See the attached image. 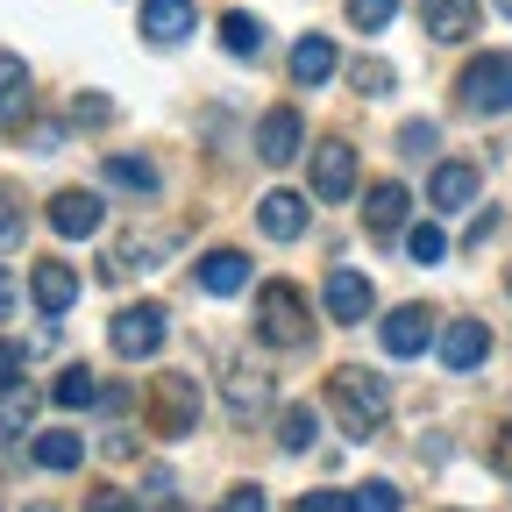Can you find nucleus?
Here are the masks:
<instances>
[{
    "label": "nucleus",
    "mask_w": 512,
    "mask_h": 512,
    "mask_svg": "<svg viewBox=\"0 0 512 512\" xmlns=\"http://www.w3.org/2000/svg\"><path fill=\"white\" fill-rule=\"evenodd\" d=\"M328 406H335V420H342L349 441H370V434L384 427V377L342 363V370L328 377Z\"/></svg>",
    "instance_id": "f257e3e1"
},
{
    "label": "nucleus",
    "mask_w": 512,
    "mask_h": 512,
    "mask_svg": "<svg viewBox=\"0 0 512 512\" xmlns=\"http://www.w3.org/2000/svg\"><path fill=\"white\" fill-rule=\"evenodd\" d=\"M256 335H264L271 349H306V342H313V313H306L299 285L271 278L264 292H256Z\"/></svg>",
    "instance_id": "f03ea898"
},
{
    "label": "nucleus",
    "mask_w": 512,
    "mask_h": 512,
    "mask_svg": "<svg viewBox=\"0 0 512 512\" xmlns=\"http://www.w3.org/2000/svg\"><path fill=\"white\" fill-rule=\"evenodd\" d=\"M463 107L470 114H512V50H484L463 64V79H456Z\"/></svg>",
    "instance_id": "7ed1b4c3"
},
{
    "label": "nucleus",
    "mask_w": 512,
    "mask_h": 512,
    "mask_svg": "<svg viewBox=\"0 0 512 512\" xmlns=\"http://www.w3.org/2000/svg\"><path fill=\"white\" fill-rule=\"evenodd\" d=\"M200 377H185V370H164L157 384H150V420H157V434H192V427H200Z\"/></svg>",
    "instance_id": "20e7f679"
},
{
    "label": "nucleus",
    "mask_w": 512,
    "mask_h": 512,
    "mask_svg": "<svg viewBox=\"0 0 512 512\" xmlns=\"http://www.w3.org/2000/svg\"><path fill=\"white\" fill-rule=\"evenodd\" d=\"M164 335H171V313H164V306H121V313H114V328H107V342H114V356H121V363L157 356V349H164Z\"/></svg>",
    "instance_id": "39448f33"
},
{
    "label": "nucleus",
    "mask_w": 512,
    "mask_h": 512,
    "mask_svg": "<svg viewBox=\"0 0 512 512\" xmlns=\"http://www.w3.org/2000/svg\"><path fill=\"white\" fill-rule=\"evenodd\" d=\"M221 399H228L235 420H264V413H271V377H264V363L228 356V370H221Z\"/></svg>",
    "instance_id": "423d86ee"
},
{
    "label": "nucleus",
    "mask_w": 512,
    "mask_h": 512,
    "mask_svg": "<svg viewBox=\"0 0 512 512\" xmlns=\"http://www.w3.org/2000/svg\"><path fill=\"white\" fill-rule=\"evenodd\" d=\"M320 299H328V320H335V328H356V320H370V306H377L370 278H363V271H349V264H335V271H328V292H320Z\"/></svg>",
    "instance_id": "0eeeda50"
},
{
    "label": "nucleus",
    "mask_w": 512,
    "mask_h": 512,
    "mask_svg": "<svg viewBox=\"0 0 512 512\" xmlns=\"http://www.w3.org/2000/svg\"><path fill=\"white\" fill-rule=\"evenodd\" d=\"M427 342H434V313H427V306H399V313H384V356L413 363Z\"/></svg>",
    "instance_id": "6e6552de"
},
{
    "label": "nucleus",
    "mask_w": 512,
    "mask_h": 512,
    "mask_svg": "<svg viewBox=\"0 0 512 512\" xmlns=\"http://www.w3.org/2000/svg\"><path fill=\"white\" fill-rule=\"evenodd\" d=\"M299 143H306V121L292 107H271L264 121H256V157H264V164H292Z\"/></svg>",
    "instance_id": "1a4fd4ad"
},
{
    "label": "nucleus",
    "mask_w": 512,
    "mask_h": 512,
    "mask_svg": "<svg viewBox=\"0 0 512 512\" xmlns=\"http://www.w3.org/2000/svg\"><path fill=\"white\" fill-rule=\"evenodd\" d=\"M313 192H320L328 207L356 192V150H349V143H320V150H313Z\"/></svg>",
    "instance_id": "9d476101"
},
{
    "label": "nucleus",
    "mask_w": 512,
    "mask_h": 512,
    "mask_svg": "<svg viewBox=\"0 0 512 512\" xmlns=\"http://www.w3.org/2000/svg\"><path fill=\"white\" fill-rule=\"evenodd\" d=\"M50 228L64 235V242H86V235H100V192H57L50 200Z\"/></svg>",
    "instance_id": "9b49d317"
},
{
    "label": "nucleus",
    "mask_w": 512,
    "mask_h": 512,
    "mask_svg": "<svg viewBox=\"0 0 512 512\" xmlns=\"http://www.w3.org/2000/svg\"><path fill=\"white\" fill-rule=\"evenodd\" d=\"M420 22L434 43H470L477 36V0H420Z\"/></svg>",
    "instance_id": "f8f14e48"
},
{
    "label": "nucleus",
    "mask_w": 512,
    "mask_h": 512,
    "mask_svg": "<svg viewBox=\"0 0 512 512\" xmlns=\"http://www.w3.org/2000/svg\"><path fill=\"white\" fill-rule=\"evenodd\" d=\"M491 356V328H484V320H448V328H441V363L448 370H477Z\"/></svg>",
    "instance_id": "ddd939ff"
},
{
    "label": "nucleus",
    "mask_w": 512,
    "mask_h": 512,
    "mask_svg": "<svg viewBox=\"0 0 512 512\" xmlns=\"http://www.w3.org/2000/svg\"><path fill=\"white\" fill-rule=\"evenodd\" d=\"M256 228L271 242H299L306 235V200L299 192H264V200H256Z\"/></svg>",
    "instance_id": "4468645a"
},
{
    "label": "nucleus",
    "mask_w": 512,
    "mask_h": 512,
    "mask_svg": "<svg viewBox=\"0 0 512 512\" xmlns=\"http://www.w3.org/2000/svg\"><path fill=\"white\" fill-rule=\"evenodd\" d=\"M192 0H143V36L150 43H164V50H178L185 36H192Z\"/></svg>",
    "instance_id": "2eb2a0df"
},
{
    "label": "nucleus",
    "mask_w": 512,
    "mask_h": 512,
    "mask_svg": "<svg viewBox=\"0 0 512 512\" xmlns=\"http://www.w3.org/2000/svg\"><path fill=\"white\" fill-rule=\"evenodd\" d=\"M406 207H413V192H406V185H370V200H363V228H370L377 242H392V235L406 228Z\"/></svg>",
    "instance_id": "dca6fc26"
},
{
    "label": "nucleus",
    "mask_w": 512,
    "mask_h": 512,
    "mask_svg": "<svg viewBox=\"0 0 512 512\" xmlns=\"http://www.w3.org/2000/svg\"><path fill=\"white\" fill-rule=\"evenodd\" d=\"M335 72H342V50H335L328 36H299V43H292V79H299V86H328Z\"/></svg>",
    "instance_id": "f3484780"
},
{
    "label": "nucleus",
    "mask_w": 512,
    "mask_h": 512,
    "mask_svg": "<svg viewBox=\"0 0 512 512\" xmlns=\"http://www.w3.org/2000/svg\"><path fill=\"white\" fill-rule=\"evenodd\" d=\"M22 121H29V64L0 50V128H22Z\"/></svg>",
    "instance_id": "a211bd4d"
},
{
    "label": "nucleus",
    "mask_w": 512,
    "mask_h": 512,
    "mask_svg": "<svg viewBox=\"0 0 512 512\" xmlns=\"http://www.w3.org/2000/svg\"><path fill=\"white\" fill-rule=\"evenodd\" d=\"M427 200H434L441 214L470 207V200H477V164H434V178H427Z\"/></svg>",
    "instance_id": "6ab92c4d"
},
{
    "label": "nucleus",
    "mask_w": 512,
    "mask_h": 512,
    "mask_svg": "<svg viewBox=\"0 0 512 512\" xmlns=\"http://www.w3.org/2000/svg\"><path fill=\"white\" fill-rule=\"evenodd\" d=\"M242 285H249V256H242V249H214V256H200V292L235 299Z\"/></svg>",
    "instance_id": "aec40b11"
},
{
    "label": "nucleus",
    "mask_w": 512,
    "mask_h": 512,
    "mask_svg": "<svg viewBox=\"0 0 512 512\" xmlns=\"http://www.w3.org/2000/svg\"><path fill=\"white\" fill-rule=\"evenodd\" d=\"M29 292H36V306L57 320V313H72V299H79V271H72V264H36Z\"/></svg>",
    "instance_id": "412c9836"
},
{
    "label": "nucleus",
    "mask_w": 512,
    "mask_h": 512,
    "mask_svg": "<svg viewBox=\"0 0 512 512\" xmlns=\"http://www.w3.org/2000/svg\"><path fill=\"white\" fill-rule=\"evenodd\" d=\"M36 463L64 477V470H79V463H86V441H79L72 427H50V434H36Z\"/></svg>",
    "instance_id": "4be33fe9"
},
{
    "label": "nucleus",
    "mask_w": 512,
    "mask_h": 512,
    "mask_svg": "<svg viewBox=\"0 0 512 512\" xmlns=\"http://www.w3.org/2000/svg\"><path fill=\"white\" fill-rule=\"evenodd\" d=\"M221 50L228 57H256V50H264V22H256V15H221Z\"/></svg>",
    "instance_id": "5701e85b"
},
{
    "label": "nucleus",
    "mask_w": 512,
    "mask_h": 512,
    "mask_svg": "<svg viewBox=\"0 0 512 512\" xmlns=\"http://www.w3.org/2000/svg\"><path fill=\"white\" fill-rule=\"evenodd\" d=\"M50 399H57L64 413H79V406H100V384H93V370H79V363H72V370L50 384Z\"/></svg>",
    "instance_id": "b1692460"
},
{
    "label": "nucleus",
    "mask_w": 512,
    "mask_h": 512,
    "mask_svg": "<svg viewBox=\"0 0 512 512\" xmlns=\"http://www.w3.org/2000/svg\"><path fill=\"white\" fill-rule=\"evenodd\" d=\"M313 434H320L313 406H285V420H278V441H285V456H306V448H313Z\"/></svg>",
    "instance_id": "393cba45"
},
{
    "label": "nucleus",
    "mask_w": 512,
    "mask_h": 512,
    "mask_svg": "<svg viewBox=\"0 0 512 512\" xmlns=\"http://www.w3.org/2000/svg\"><path fill=\"white\" fill-rule=\"evenodd\" d=\"M107 185H128V192H157V164H143V157H107Z\"/></svg>",
    "instance_id": "a878e982"
},
{
    "label": "nucleus",
    "mask_w": 512,
    "mask_h": 512,
    "mask_svg": "<svg viewBox=\"0 0 512 512\" xmlns=\"http://www.w3.org/2000/svg\"><path fill=\"white\" fill-rule=\"evenodd\" d=\"M406 249H413V264H441V256H448V228L420 221V228H406Z\"/></svg>",
    "instance_id": "bb28decb"
},
{
    "label": "nucleus",
    "mask_w": 512,
    "mask_h": 512,
    "mask_svg": "<svg viewBox=\"0 0 512 512\" xmlns=\"http://www.w3.org/2000/svg\"><path fill=\"white\" fill-rule=\"evenodd\" d=\"M29 420H36V392H29V384H8V392H0V427L22 434Z\"/></svg>",
    "instance_id": "cd10ccee"
},
{
    "label": "nucleus",
    "mask_w": 512,
    "mask_h": 512,
    "mask_svg": "<svg viewBox=\"0 0 512 512\" xmlns=\"http://www.w3.org/2000/svg\"><path fill=\"white\" fill-rule=\"evenodd\" d=\"M392 15H399V0H349V22H356L363 36H384V29H392Z\"/></svg>",
    "instance_id": "c85d7f7f"
},
{
    "label": "nucleus",
    "mask_w": 512,
    "mask_h": 512,
    "mask_svg": "<svg viewBox=\"0 0 512 512\" xmlns=\"http://www.w3.org/2000/svg\"><path fill=\"white\" fill-rule=\"evenodd\" d=\"M292 512H356V491H306Z\"/></svg>",
    "instance_id": "c756f323"
},
{
    "label": "nucleus",
    "mask_w": 512,
    "mask_h": 512,
    "mask_svg": "<svg viewBox=\"0 0 512 512\" xmlns=\"http://www.w3.org/2000/svg\"><path fill=\"white\" fill-rule=\"evenodd\" d=\"M399 505H406V498H399L392 484H363V491H356V512H399Z\"/></svg>",
    "instance_id": "7c9ffc66"
},
{
    "label": "nucleus",
    "mask_w": 512,
    "mask_h": 512,
    "mask_svg": "<svg viewBox=\"0 0 512 512\" xmlns=\"http://www.w3.org/2000/svg\"><path fill=\"white\" fill-rule=\"evenodd\" d=\"M349 79H356L363 93H392V64H377V57H363V64H356Z\"/></svg>",
    "instance_id": "2f4dec72"
},
{
    "label": "nucleus",
    "mask_w": 512,
    "mask_h": 512,
    "mask_svg": "<svg viewBox=\"0 0 512 512\" xmlns=\"http://www.w3.org/2000/svg\"><path fill=\"white\" fill-rule=\"evenodd\" d=\"M399 150H406V157H427V150H434V128H427V121H406V128H399Z\"/></svg>",
    "instance_id": "473e14b6"
},
{
    "label": "nucleus",
    "mask_w": 512,
    "mask_h": 512,
    "mask_svg": "<svg viewBox=\"0 0 512 512\" xmlns=\"http://www.w3.org/2000/svg\"><path fill=\"white\" fill-rule=\"evenodd\" d=\"M15 235H22V207H15V192L0 185V249H8Z\"/></svg>",
    "instance_id": "72a5a7b5"
},
{
    "label": "nucleus",
    "mask_w": 512,
    "mask_h": 512,
    "mask_svg": "<svg viewBox=\"0 0 512 512\" xmlns=\"http://www.w3.org/2000/svg\"><path fill=\"white\" fill-rule=\"evenodd\" d=\"M214 512H264V491H256V484H235V491H228Z\"/></svg>",
    "instance_id": "f704fd0d"
},
{
    "label": "nucleus",
    "mask_w": 512,
    "mask_h": 512,
    "mask_svg": "<svg viewBox=\"0 0 512 512\" xmlns=\"http://www.w3.org/2000/svg\"><path fill=\"white\" fill-rule=\"evenodd\" d=\"M107 114H114V107H107V100H93V93H79V100H72V121H79V128H100Z\"/></svg>",
    "instance_id": "c9c22d12"
},
{
    "label": "nucleus",
    "mask_w": 512,
    "mask_h": 512,
    "mask_svg": "<svg viewBox=\"0 0 512 512\" xmlns=\"http://www.w3.org/2000/svg\"><path fill=\"white\" fill-rule=\"evenodd\" d=\"M86 512H136V498H128V491H93Z\"/></svg>",
    "instance_id": "e433bc0d"
},
{
    "label": "nucleus",
    "mask_w": 512,
    "mask_h": 512,
    "mask_svg": "<svg viewBox=\"0 0 512 512\" xmlns=\"http://www.w3.org/2000/svg\"><path fill=\"white\" fill-rule=\"evenodd\" d=\"M491 235H498V214H477V221H470V235H463V242H470V249H484V242H491Z\"/></svg>",
    "instance_id": "4c0bfd02"
},
{
    "label": "nucleus",
    "mask_w": 512,
    "mask_h": 512,
    "mask_svg": "<svg viewBox=\"0 0 512 512\" xmlns=\"http://www.w3.org/2000/svg\"><path fill=\"white\" fill-rule=\"evenodd\" d=\"M15 370H22V349H8V342H0V392L15 384Z\"/></svg>",
    "instance_id": "58836bf2"
},
{
    "label": "nucleus",
    "mask_w": 512,
    "mask_h": 512,
    "mask_svg": "<svg viewBox=\"0 0 512 512\" xmlns=\"http://www.w3.org/2000/svg\"><path fill=\"white\" fill-rule=\"evenodd\" d=\"M15 313V285H8V271H0V320Z\"/></svg>",
    "instance_id": "ea45409f"
},
{
    "label": "nucleus",
    "mask_w": 512,
    "mask_h": 512,
    "mask_svg": "<svg viewBox=\"0 0 512 512\" xmlns=\"http://www.w3.org/2000/svg\"><path fill=\"white\" fill-rule=\"evenodd\" d=\"M498 15H505V22H512V0H498Z\"/></svg>",
    "instance_id": "a19ab883"
},
{
    "label": "nucleus",
    "mask_w": 512,
    "mask_h": 512,
    "mask_svg": "<svg viewBox=\"0 0 512 512\" xmlns=\"http://www.w3.org/2000/svg\"><path fill=\"white\" fill-rule=\"evenodd\" d=\"M29 512H50V505H29Z\"/></svg>",
    "instance_id": "79ce46f5"
}]
</instances>
